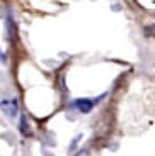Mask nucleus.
Listing matches in <instances>:
<instances>
[{"mask_svg":"<svg viewBox=\"0 0 155 156\" xmlns=\"http://www.w3.org/2000/svg\"><path fill=\"white\" fill-rule=\"evenodd\" d=\"M0 107H2V110H4L9 117H12V119L17 115V100H16V98L2 100V102H0Z\"/></svg>","mask_w":155,"mask_h":156,"instance_id":"obj_1","label":"nucleus"},{"mask_svg":"<svg viewBox=\"0 0 155 156\" xmlns=\"http://www.w3.org/2000/svg\"><path fill=\"white\" fill-rule=\"evenodd\" d=\"M0 61H5V56H4V53L0 51Z\"/></svg>","mask_w":155,"mask_h":156,"instance_id":"obj_3","label":"nucleus"},{"mask_svg":"<svg viewBox=\"0 0 155 156\" xmlns=\"http://www.w3.org/2000/svg\"><path fill=\"white\" fill-rule=\"evenodd\" d=\"M74 107L82 114H89L94 109V100H90V98H77V100H74Z\"/></svg>","mask_w":155,"mask_h":156,"instance_id":"obj_2","label":"nucleus"}]
</instances>
